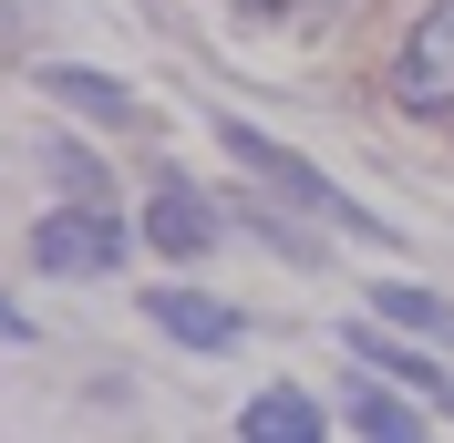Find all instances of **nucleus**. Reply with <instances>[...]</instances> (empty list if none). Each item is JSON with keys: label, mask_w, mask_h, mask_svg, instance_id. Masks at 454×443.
Returning a JSON list of instances; mask_svg holds the SVG:
<instances>
[{"label": "nucleus", "mask_w": 454, "mask_h": 443, "mask_svg": "<svg viewBox=\"0 0 454 443\" xmlns=\"http://www.w3.org/2000/svg\"><path fill=\"white\" fill-rule=\"evenodd\" d=\"M393 104L413 124H444L454 113V0H424L413 31L393 42Z\"/></svg>", "instance_id": "f257e3e1"}, {"label": "nucleus", "mask_w": 454, "mask_h": 443, "mask_svg": "<svg viewBox=\"0 0 454 443\" xmlns=\"http://www.w3.org/2000/svg\"><path fill=\"white\" fill-rule=\"evenodd\" d=\"M217 144L238 155V166H258V175H269L279 196H300V206H320L331 227H351V237H382V217H372V206H351V196H340V186H331L320 166H300V155H289V144H269L258 124H238V113H227V124H217Z\"/></svg>", "instance_id": "f03ea898"}, {"label": "nucleus", "mask_w": 454, "mask_h": 443, "mask_svg": "<svg viewBox=\"0 0 454 443\" xmlns=\"http://www.w3.org/2000/svg\"><path fill=\"white\" fill-rule=\"evenodd\" d=\"M114 258H124V227L104 217V206H52V217L31 227V268H52V278H104Z\"/></svg>", "instance_id": "7ed1b4c3"}, {"label": "nucleus", "mask_w": 454, "mask_h": 443, "mask_svg": "<svg viewBox=\"0 0 454 443\" xmlns=\"http://www.w3.org/2000/svg\"><path fill=\"white\" fill-rule=\"evenodd\" d=\"M145 320L166 340H186V351H238V340H248V320L227 299H207V289H145Z\"/></svg>", "instance_id": "20e7f679"}, {"label": "nucleus", "mask_w": 454, "mask_h": 443, "mask_svg": "<svg viewBox=\"0 0 454 443\" xmlns=\"http://www.w3.org/2000/svg\"><path fill=\"white\" fill-rule=\"evenodd\" d=\"M340 423H351V433H372V443H424L413 382L393 392V371H362V382H351V402H340Z\"/></svg>", "instance_id": "39448f33"}, {"label": "nucleus", "mask_w": 454, "mask_h": 443, "mask_svg": "<svg viewBox=\"0 0 454 443\" xmlns=\"http://www.w3.org/2000/svg\"><path fill=\"white\" fill-rule=\"evenodd\" d=\"M145 237H155L166 258H207V248H217V217H207L197 186H176V175H166V186H155V206H145Z\"/></svg>", "instance_id": "423d86ee"}, {"label": "nucleus", "mask_w": 454, "mask_h": 443, "mask_svg": "<svg viewBox=\"0 0 454 443\" xmlns=\"http://www.w3.org/2000/svg\"><path fill=\"white\" fill-rule=\"evenodd\" d=\"M351 361H372V371H393V382H413V392H434V402H444V382H454L444 361H434V351H413V340H403L393 320H382V309H372L362 330H351Z\"/></svg>", "instance_id": "0eeeda50"}, {"label": "nucleus", "mask_w": 454, "mask_h": 443, "mask_svg": "<svg viewBox=\"0 0 454 443\" xmlns=\"http://www.w3.org/2000/svg\"><path fill=\"white\" fill-rule=\"evenodd\" d=\"M42 93L73 113H93V124H135V93L114 83V73H83V62H42Z\"/></svg>", "instance_id": "6e6552de"}, {"label": "nucleus", "mask_w": 454, "mask_h": 443, "mask_svg": "<svg viewBox=\"0 0 454 443\" xmlns=\"http://www.w3.org/2000/svg\"><path fill=\"white\" fill-rule=\"evenodd\" d=\"M238 433H248V443H320L331 413H320L310 392H258L248 413H238Z\"/></svg>", "instance_id": "1a4fd4ad"}, {"label": "nucleus", "mask_w": 454, "mask_h": 443, "mask_svg": "<svg viewBox=\"0 0 454 443\" xmlns=\"http://www.w3.org/2000/svg\"><path fill=\"white\" fill-rule=\"evenodd\" d=\"M372 309H382L393 330H413V340H454V299H434V289H413V278L372 289Z\"/></svg>", "instance_id": "9d476101"}, {"label": "nucleus", "mask_w": 454, "mask_h": 443, "mask_svg": "<svg viewBox=\"0 0 454 443\" xmlns=\"http://www.w3.org/2000/svg\"><path fill=\"white\" fill-rule=\"evenodd\" d=\"M52 175H62V186H73V196H93V206H104V155H83V144H73V135L52 144Z\"/></svg>", "instance_id": "9b49d317"}, {"label": "nucleus", "mask_w": 454, "mask_h": 443, "mask_svg": "<svg viewBox=\"0 0 454 443\" xmlns=\"http://www.w3.org/2000/svg\"><path fill=\"white\" fill-rule=\"evenodd\" d=\"M238 11H289V0H238Z\"/></svg>", "instance_id": "f8f14e48"}, {"label": "nucleus", "mask_w": 454, "mask_h": 443, "mask_svg": "<svg viewBox=\"0 0 454 443\" xmlns=\"http://www.w3.org/2000/svg\"><path fill=\"white\" fill-rule=\"evenodd\" d=\"M444 413H454V382H444Z\"/></svg>", "instance_id": "ddd939ff"}]
</instances>
